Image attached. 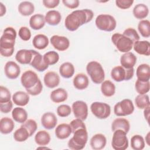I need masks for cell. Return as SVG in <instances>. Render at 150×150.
<instances>
[{"label": "cell", "instance_id": "6da1fadb", "mask_svg": "<svg viewBox=\"0 0 150 150\" xmlns=\"http://www.w3.org/2000/svg\"><path fill=\"white\" fill-rule=\"evenodd\" d=\"M94 16L93 12L88 9L75 10L68 15L64 21V26L69 31H75L83 25L90 22Z\"/></svg>", "mask_w": 150, "mask_h": 150}, {"label": "cell", "instance_id": "d6986e66", "mask_svg": "<svg viewBox=\"0 0 150 150\" xmlns=\"http://www.w3.org/2000/svg\"><path fill=\"white\" fill-rule=\"evenodd\" d=\"M137 63V57L132 52H127L120 57V63L122 67L125 69L134 68Z\"/></svg>", "mask_w": 150, "mask_h": 150}, {"label": "cell", "instance_id": "2e32d148", "mask_svg": "<svg viewBox=\"0 0 150 150\" xmlns=\"http://www.w3.org/2000/svg\"><path fill=\"white\" fill-rule=\"evenodd\" d=\"M57 119L55 114L52 112H47L43 114L41 117V124L47 129L54 128L57 124Z\"/></svg>", "mask_w": 150, "mask_h": 150}, {"label": "cell", "instance_id": "d4e9b609", "mask_svg": "<svg viewBox=\"0 0 150 150\" xmlns=\"http://www.w3.org/2000/svg\"><path fill=\"white\" fill-rule=\"evenodd\" d=\"M68 97L67 91L62 88H58L52 91L50 95L51 100L55 103H60L65 101Z\"/></svg>", "mask_w": 150, "mask_h": 150}, {"label": "cell", "instance_id": "b9f144b4", "mask_svg": "<svg viewBox=\"0 0 150 150\" xmlns=\"http://www.w3.org/2000/svg\"><path fill=\"white\" fill-rule=\"evenodd\" d=\"M136 106L139 109H145L149 106V98L147 94H139L135 99Z\"/></svg>", "mask_w": 150, "mask_h": 150}, {"label": "cell", "instance_id": "681fc988", "mask_svg": "<svg viewBox=\"0 0 150 150\" xmlns=\"http://www.w3.org/2000/svg\"><path fill=\"white\" fill-rule=\"evenodd\" d=\"M18 35L19 38L24 41H28L31 38L30 30L28 27L26 26L21 27L19 30Z\"/></svg>", "mask_w": 150, "mask_h": 150}, {"label": "cell", "instance_id": "5bb4252c", "mask_svg": "<svg viewBox=\"0 0 150 150\" xmlns=\"http://www.w3.org/2000/svg\"><path fill=\"white\" fill-rule=\"evenodd\" d=\"M4 72L8 79H15L20 74L21 69L19 66L15 62L9 61L5 65Z\"/></svg>", "mask_w": 150, "mask_h": 150}, {"label": "cell", "instance_id": "7c38bea8", "mask_svg": "<svg viewBox=\"0 0 150 150\" xmlns=\"http://www.w3.org/2000/svg\"><path fill=\"white\" fill-rule=\"evenodd\" d=\"M39 80V79L37 74L30 70L25 71L21 77V84L25 89L33 87L38 83Z\"/></svg>", "mask_w": 150, "mask_h": 150}, {"label": "cell", "instance_id": "603a6c76", "mask_svg": "<svg viewBox=\"0 0 150 150\" xmlns=\"http://www.w3.org/2000/svg\"><path fill=\"white\" fill-rule=\"evenodd\" d=\"M72 133L70 124L63 123L57 125L55 129L56 137L60 139L67 138Z\"/></svg>", "mask_w": 150, "mask_h": 150}, {"label": "cell", "instance_id": "bcb514c9", "mask_svg": "<svg viewBox=\"0 0 150 150\" xmlns=\"http://www.w3.org/2000/svg\"><path fill=\"white\" fill-rule=\"evenodd\" d=\"M10 91L5 87L1 86L0 87V103H6L11 101Z\"/></svg>", "mask_w": 150, "mask_h": 150}, {"label": "cell", "instance_id": "f546056e", "mask_svg": "<svg viewBox=\"0 0 150 150\" xmlns=\"http://www.w3.org/2000/svg\"><path fill=\"white\" fill-rule=\"evenodd\" d=\"M48 38L43 34H38L34 36L32 45L34 47L39 50L45 49L49 45Z\"/></svg>", "mask_w": 150, "mask_h": 150}, {"label": "cell", "instance_id": "4fadbf2b", "mask_svg": "<svg viewBox=\"0 0 150 150\" xmlns=\"http://www.w3.org/2000/svg\"><path fill=\"white\" fill-rule=\"evenodd\" d=\"M50 41L53 47L60 52L65 51L70 46L69 39L63 36L53 35L51 37Z\"/></svg>", "mask_w": 150, "mask_h": 150}, {"label": "cell", "instance_id": "4dcf8cb0", "mask_svg": "<svg viewBox=\"0 0 150 150\" xmlns=\"http://www.w3.org/2000/svg\"><path fill=\"white\" fill-rule=\"evenodd\" d=\"M15 127L13 121L8 117L2 118L0 120V131L3 134L11 133Z\"/></svg>", "mask_w": 150, "mask_h": 150}, {"label": "cell", "instance_id": "30bf717a", "mask_svg": "<svg viewBox=\"0 0 150 150\" xmlns=\"http://www.w3.org/2000/svg\"><path fill=\"white\" fill-rule=\"evenodd\" d=\"M90 110L93 114L99 119H105L111 114L110 106L105 103L94 102L90 105Z\"/></svg>", "mask_w": 150, "mask_h": 150}, {"label": "cell", "instance_id": "f35d334b", "mask_svg": "<svg viewBox=\"0 0 150 150\" xmlns=\"http://www.w3.org/2000/svg\"><path fill=\"white\" fill-rule=\"evenodd\" d=\"M131 146L134 150H142L145 147V141L140 135H134L131 138Z\"/></svg>", "mask_w": 150, "mask_h": 150}, {"label": "cell", "instance_id": "ffe728a7", "mask_svg": "<svg viewBox=\"0 0 150 150\" xmlns=\"http://www.w3.org/2000/svg\"><path fill=\"white\" fill-rule=\"evenodd\" d=\"M107 139L102 134H96L94 135L90 139V145L94 150H101L106 145Z\"/></svg>", "mask_w": 150, "mask_h": 150}, {"label": "cell", "instance_id": "83f0119b", "mask_svg": "<svg viewBox=\"0 0 150 150\" xmlns=\"http://www.w3.org/2000/svg\"><path fill=\"white\" fill-rule=\"evenodd\" d=\"M45 22V16L40 13L33 15L29 19V25L34 30H39L43 28Z\"/></svg>", "mask_w": 150, "mask_h": 150}, {"label": "cell", "instance_id": "5b68a950", "mask_svg": "<svg viewBox=\"0 0 150 150\" xmlns=\"http://www.w3.org/2000/svg\"><path fill=\"white\" fill-rule=\"evenodd\" d=\"M111 41L117 50L122 53L129 52L133 47L134 42L122 34L116 33L111 36Z\"/></svg>", "mask_w": 150, "mask_h": 150}, {"label": "cell", "instance_id": "8d00e7d4", "mask_svg": "<svg viewBox=\"0 0 150 150\" xmlns=\"http://www.w3.org/2000/svg\"><path fill=\"white\" fill-rule=\"evenodd\" d=\"M101 91L105 97H111L115 92V86L110 80H105L101 83Z\"/></svg>", "mask_w": 150, "mask_h": 150}, {"label": "cell", "instance_id": "8992f818", "mask_svg": "<svg viewBox=\"0 0 150 150\" xmlns=\"http://www.w3.org/2000/svg\"><path fill=\"white\" fill-rule=\"evenodd\" d=\"M95 23L98 29L106 32L114 30L117 26V22L115 18L108 14L98 15L96 19Z\"/></svg>", "mask_w": 150, "mask_h": 150}, {"label": "cell", "instance_id": "52a82bcc", "mask_svg": "<svg viewBox=\"0 0 150 150\" xmlns=\"http://www.w3.org/2000/svg\"><path fill=\"white\" fill-rule=\"evenodd\" d=\"M134 68L125 69L121 66L114 67L111 71V77L114 81L120 82L124 80H129L133 77Z\"/></svg>", "mask_w": 150, "mask_h": 150}, {"label": "cell", "instance_id": "8fae6325", "mask_svg": "<svg viewBox=\"0 0 150 150\" xmlns=\"http://www.w3.org/2000/svg\"><path fill=\"white\" fill-rule=\"evenodd\" d=\"M72 110L76 118L83 121L86 120L88 116V106L87 104L81 100L76 101L72 104Z\"/></svg>", "mask_w": 150, "mask_h": 150}, {"label": "cell", "instance_id": "ac0fdd59", "mask_svg": "<svg viewBox=\"0 0 150 150\" xmlns=\"http://www.w3.org/2000/svg\"><path fill=\"white\" fill-rule=\"evenodd\" d=\"M30 65L39 71H44L49 67V66L45 63L43 56L36 50Z\"/></svg>", "mask_w": 150, "mask_h": 150}, {"label": "cell", "instance_id": "e0dca14e", "mask_svg": "<svg viewBox=\"0 0 150 150\" xmlns=\"http://www.w3.org/2000/svg\"><path fill=\"white\" fill-rule=\"evenodd\" d=\"M45 86L49 88H53L57 87L60 83V77L54 71H50L47 72L43 78Z\"/></svg>", "mask_w": 150, "mask_h": 150}, {"label": "cell", "instance_id": "9a60e30c", "mask_svg": "<svg viewBox=\"0 0 150 150\" xmlns=\"http://www.w3.org/2000/svg\"><path fill=\"white\" fill-rule=\"evenodd\" d=\"M35 50L21 49L17 52L15 55V59L22 64H28L30 63Z\"/></svg>", "mask_w": 150, "mask_h": 150}, {"label": "cell", "instance_id": "7dc6e473", "mask_svg": "<svg viewBox=\"0 0 150 150\" xmlns=\"http://www.w3.org/2000/svg\"><path fill=\"white\" fill-rule=\"evenodd\" d=\"M57 114L59 117H66L71 112V107L66 104H62L57 108Z\"/></svg>", "mask_w": 150, "mask_h": 150}, {"label": "cell", "instance_id": "11a10c76", "mask_svg": "<svg viewBox=\"0 0 150 150\" xmlns=\"http://www.w3.org/2000/svg\"><path fill=\"white\" fill-rule=\"evenodd\" d=\"M43 5L49 9L54 8L58 6L60 3L59 0H43L42 1Z\"/></svg>", "mask_w": 150, "mask_h": 150}, {"label": "cell", "instance_id": "6f0895ef", "mask_svg": "<svg viewBox=\"0 0 150 150\" xmlns=\"http://www.w3.org/2000/svg\"><path fill=\"white\" fill-rule=\"evenodd\" d=\"M6 11L5 6L2 2H0V16H3L6 13Z\"/></svg>", "mask_w": 150, "mask_h": 150}, {"label": "cell", "instance_id": "d590c367", "mask_svg": "<svg viewBox=\"0 0 150 150\" xmlns=\"http://www.w3.org/2000/svg\"><path fill=\"white\" fill-rule=\"evenodd\" d=\"M18 11L23 16H29L35 11L34 5L29 1L21 2L18 6Z\"/></svg>", "mask_w": 150, "mask_h": 150}, {"label": "cell", "instance_id": "9c48e42d", "mask_svg": "<svg viewBox=\"0 0 150 150\" xmlns=\"http://www.w3.org/2000/svg\"><path fill=\"white\" fill-rule=\"evenodd\" d=\"M134 111V106L132 101L128 98L124 99L117 103L114 107V114L118 117L129 115Z\"/></svg>", "mask_w": 150, "mask_h": 150}, {"label": "cell", "instance_id": "7402d4cb", "mask_svg": "<svg viewBox=\"0 0 150 150\" xmlns=\"http://www.w3.org/2000/svg\"><path fill=\"white\" fill-rule=\"evenodd\" d=\"M74 87L77 90L86 89L89 84L88 77L84 73H79L76 75L73 80Z\"/></svg>", "mask_w": 150, "mask_h": 150}, {"label": "cell", "instance_id": "7bdbcfd3", "mask_svg": "<svg viewBox=\"0 0 150 150\" xmlns=\"http://www.w3.org/2000/svg\"><path fill=\"white\" fill-rule=\"evenodd\" d=\"M135 88L137 92L139 94H145L149 91L150 88L149 81H142L137 79L135 84Z\"/></svg>", "mask_w": 150, "mask_h": 150}, {"label": "cell", "instance_id": "d6a6232c", "mask_svg": "<svg viewBox=\"0 0 150 150\" xmlns=\"http://www.w3.org/2000/svg\"><path fill=\"white\" fill-rule=\"evenodd\" d=\"M35 142L39 146H46L50 141V135L45 130L38 131L35 136Z\"/></svg>", "mask_w": 150, "mask_h": 150}, {"label": "cell", "instance_id": "74e56055", "mask_svg": "<svg viewBox=\"0 0 150 150\" xmlns=\"http://www.w3.org/2000/svg\"><path fill=\"white\" fill-rule=\"evenodd\" d=\"M30 137L29 133L27 129L23 127L17 129L13 134V138L17 142H24Z\"/></svg>", "mask_w": 150, "mask_h": 150}, {"label": "cell", "instance_id": "60d3db41", "mask_svg": "<svg viewBox=\"0 0 150 150\" xmlns=\"http://www.w3.org/2000/svg\"><path fill=\"white\" fill-rule=\"evenodd\" d=\"M138 29L141 36L144 38L150 36V22L148 20H141L138 25Z\"/></svg>", "mask_w": 150, "mask_h": 150}, {"label": "cell", "instance_id": "836d02e7", "mask_svg": "<svg viewBox=\"0 0 150 150\" xmlns=\"http://www.w3.org/2000/svg\"><path fill=\"white\" fill-rule=\"evenodd\" d=\"M132 12L135 18L138 19H142L148 16L149 9L146 5L144 4H139L134 6Z\"/></svg>", "mask_w": 150, "mask_h": 150}, {"label": "cell", "instance_id": "9f6ffc18", "mask_svg": "<svg viewBox=\"0 0 150 150\" xmlns=\"http://www.w3.org/2000/svg\"><path fill=\"white\" fill-rule=\"evenodd\" d=\"M149 108H150L149 106L146 107V108L144 109V117L148 122H149Z\"/></svg>", "mask_w": 150, "mask_h": 150}, {"label": "cell", "instance_id": "7a4b0ae2", "mask_svg": "<svg viewBox=\"0 0 150 150\" xmlns=\"http://www.w3.org/2000/svg\"><path fill=\"white\" fill-rule=\"evenodd\" d=\"M16 32L12 27L6 28L0 39V53L2 56L10 57L14 52Z\"/></svg>", "mask_w": 150, "mask_h": 150}, {"label": "cell", "instance_id": "1f68e13d", "mask_svg": "<svg viewBox=\"0 0 150 150\" xmlns=\"http://www.w3.org/2000/svg\"><path fill=\"white\" fill-rule=\"evenodd\" d=\"M12 116L14 121L23 124L27 120L28 113L23 108L15 107L12 111Z\"/></svg>", "mask_w": 150, "mask_h": 150}, {"label": "cell", "instance_id": "44dd1931", "mask_svg": "<svg viewBox=\"0 0 150 150\" xmlns=\"http://www.w3.org/2000/svg\"><path fill=\"white\" fill-rule=\"evenodd\" d=\"M134 50L139 54L149 56L150 55V43L147 40H138L134 43Z\"/></svg>", "mask_w": 150, "mask_h": 150}, {"label": "cell", "instance_id": "277c9868", "mask_svg": "<svg viewBox=\"0 0 150 150\" xmlns=\"http://www.w3.org/2000/svg\"><path fill=\"white\" fill-rule=\"evenodd\" d=\"M86 71L94 83L98 84L104 81L105 73L100 63L96 61L89 62L86 66Z\"/></svg>", "mask_w": 150, "mask_h": 150}, {"label": "cell", "instance_id": "816d5d0a", "mask_svg": "<svg viewBox=\"0 0 150 150\" xmlns=\"http://www.w3.org/2000/svg\"><path fill=\"white\" fill-rule=\"evenodd\" d=\"M134 3L133 0H116L115 4L117 7L122 9L129 8Z\"/></svg>", "mask_w": 150, "mask_h": 150}, {"label": "cell", "instance_id": "4316f807", "mask_svg": "<svg viewBox=\"0 0 150 150\" xmlns=\"http://www.w3.org/2000/svg\"><path fill=\"white\" fill-rule=\"evenodd\" d=\"M129 128L130 124L128 120L124 118H117L115 119L111 124V129L113 132L117 129H121L127 134Z\"/></svg>", "mask_w": 150, "mask_h": 150}, {"label": "cell", "instance_id": "680465c9", "mask_svg": "<svg viewBox=\"0 0 150 150\" xmlns=\"http://www.w3.org/2000/svg\"><path fill=\"white\" fill-rule=\"evenodd\" d=\"M145 141H146L147 145L148 146H150V132H149L147 134V135L145 137Z\"/></svg>", "mask_w": 150, "mask_h": 150}, {"label": "cell", "instance_id": "f1b7e54d", "mask_svg": "<svg viewBox=\"0 0 150 150\" xmlns=\"http://www.w3.org/2000/svg\"><path fill=\"white\" fill-rule=\"evenodd\" d=\"M45 22L49 25L55 26L57 25L61 21L62 15L60 13L55 10H51L48 11L45 16Z\"/></svg>", "mask_w": 150, "mask_h": 150}, {"label": "cell", "instance_id": "3957f363", "mask_svg": "<svg viewBox=\"0 0 150 150\" xmlns=\"http://www.w3.org/2000/svg\"><path fill=\"white\" fill-rule=\"evenodd\" d=\"M88 140V133L86 128H80L73 132V137L68 142V147L72 150L83 149Z\"/></svg>", "mask_w": 150, "mask_h": 150}, {"label": "cell", "instance_id": "db71d44e", "mask_svg": "<svg viewBox=\"0 0 150 150\" xmlns=\"http://www.w3.org/2000/svg\"><path fill=\"white\" fill-rule=\"evenodd\" d=\"M13 107V104L11 101H9L6 103H0V110L3 113H8L9 112Z\"/></svg>", "mask_w": 150, "mask_h": 150}, {"label": "cell", "instance_id": "f5cc1de1", "mask_svg": "<svg viewBox=\"0 0 150 150\" xmlns=\"http://www.w3.org/2000/svg\"><path fill=\"white\" fill-rule=\"evenodd\" d=\"M64 5L70 9H76L79 6L80 2L79 0H63Z\"/></svg>", "mask_w": 150, "mask_h": 150}, {"label": "cell", "instance_id": "ab89813d", "mask_svg": "<svg viewBox=\"0 0 150 150\" xmlns=\"http://www.w3.org/2000/svg\"><path fill=\"white\" fill-rule=\"evenodd\" d=\"M45 63L49 65H53L57 63L59 60V55L55 51H49L43 56Z\"/></svg>", "mask_w": 150, "mask_h": 150}, {"label": "cell", "instance_id": "e575fe53", "mask_svg": "<svg viewBox=\"0 0 150 150\" xmlns=\"http://www.w3.org/2000/svg\"><path fill=\"white\" fill-rule=\"evenodd\" d=\"M59 73L63 77L69 79L71 77L74 73V67L73 64L70 62H64L60 66Z\"/></svg>", "mask_w": 150, "mask_h": 150}, {"label": "cell", "instance_id": "f6af8a7d", "mask_svg": "<svg viewBox=\"0 0 150 150\" xmlns=\"http://www.w3.org/2000/svg\"><path fill=\"white\" fill-rule=\"evenodd\" d=\"M124 36H127V38H129L131 40H132V42L134 43L136 41H138L139 40V36L136 30L134 28H128L126 29L124 32L123 34Z\"/></svg>", "mask_w": 150, "mask_h": 150}, {"label": "cell", "instance_id": "ba28073f", "mask_svg": "<svg viewBox=\"0 0 150 150\" xmlns=\"http://www.w3.org/2000/svg\"><path fill=\"white\" fill-rule=\"evenodd\" d=\"M111 145L115 150H125L128 147V140L127 133L121 129H117L114 131Z\"/></svg>", "mask_w": 150, "mask_h": 150}, {"label": "cell", "instance_id": "c3c4849f", "mask_svg": "<svg viewBox=\"0 0 150 150\" xmlns=\"http://www.w3.org/2000/svg\"><path fill=\"white\" fill-rule=\"evenodd\" d=\"M43 89V85L42 84L41 81L40 79L38 81V83L32 88L26 89L27 93L32 96H37L39 95L42 91Z\"/></svg>", "mask_w": 150, "mask_h": 150}, {"label": "cell", "instance_id": "f907efd6", "mask_svg": "<svg viewBox=\"0 0 150 150\" xmlns=\"http://www.w3.org/2000/svg\"><path fill=\"white\" fill-rule=\"evenodd\" d=\"M70 125L71 128L72 133H73L76 130H77L80 128H86V125L83 122V120L79 119V118H76V119L72 120L70 123Z\"/></svg>", "mask_w": 150, "mask_h": 150}, {"label": "cell", "instance_id": "cb8c5ba5", "mask_svg": "<svg viewBox=\"0 0 150 150\" xmlns=\"http://www.w3.org/2000/svg\"><path fill=\"white\" fill-rule=\"evenodd\" d=\"M136 75L138 80L142 81H149L150 67L148 64H141L138 66L136 70Z\"/></svg>", "mask_w": 150, "mask_h": 150}, {"label": "cell", "instance_id": "484cf974", "mask_svg": "<svg viewBox=\"0 0 150 150\" xmlns=\"http://www.w3.org/2000/svg\"><path fill=\"white\" fill-rule=\"evenodd\" d=\"M12 98L15 104L19 106H25L28 104L30 98L28 93L18 91L13 94Z\"/></svg>", "mask_w": 150, "mask_h": 150}, {"label": "cell", "instance_id": "ee69618b", "mask_svg": "<svg viewBox=\"0 0 150 150\" xmlns=\"http://www.w3.org/2000/svg\"><path fill=\"white\" fill-rule=\"evenodd\" d=\"M22 127H23L27 129L29 133L30 137H31L36 131L38 128V125L36 122L33 119L27 120L24 123L21 125Z\"/></svg>", "mask_w": 150, "mask_h": 150}]
</instances>
